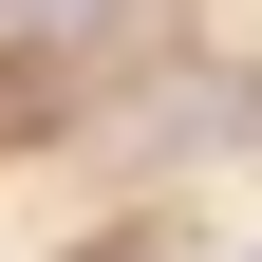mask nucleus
<instances>
[{
	"label": "nucleus",
	"mask_w": 262,
	"mask_h": 262,
	"mask_svg": "<svg viewBox=\"0 0 262 262\" xmlns=\"http://www.w3.org/2000/svg\"><path fill=\"white\" fill-rule=\"evenodd\" d=\"M94 262H169V244H94Z\"/></svg>",
	"instance_id": "1"
}]
</instances>
